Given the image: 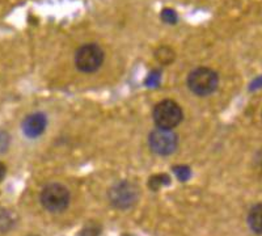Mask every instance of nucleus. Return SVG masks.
I'll return each mask as SVG.
<instances>
[{
    "instance_id": "f3484780",
    "label": "nucleus",
    "mask_w": 262,
    "mask_h": 236,
    "mask_svg": "<svg viewBox=\"0 0 262 236\" xmlns=\"http://www.w3.org/2000/svg\"><path fill=\"white\" fill-rule=\"evenodd\" d=\"M261 87H262V76H259V78H257L253 83L250 84V91H254L257 90V88H261Z\"/></svg>"
},
{
    "instance_id": "ddd939ff",
    "label": "nucleus",
    "mask_w": 262,
    "mask_h": 236,
    "mask_svg": "<svg viewBox=\"0 0 262 236\" xmlns=\"http://www.w3.org/2000/svg\"><path fill=\"white\" fill-rule=\"evenodd\" d=\"M100 232H101V227L97 223H88L80 231V236H100Z\"/></svg>"
},
{
    "instance_id": "1a4fd4ad",
    "label": "nucleus",
    "mask_w": 262,
    "mask_h": 236,
    "mask_svg": "<svg viewBox=\"0 0 262 236\" xmlns=\"http://www.w3.org/2000/svg\"><path fill=\"white\" fill-rule=\"evenodd\" d=\"M170 182V177L168 175L163 174V175H155V176H152L149 179L148 186L152 189V190H159L161 186L169 185Z\"/></svg>"
},
{
    "instance_id": "9b49d317",
    "label": "nucleus",
    "mask_w": 262,
    "mask_h": 236,
    "mask_svg": "<svg viewBox=\"0 0 262 236\" xmlns=\"http://www.w3.org/2000/svg\"><path fill=\"white\" fill-rule=\"evenodd\" d=\"M15 224L12 214L7 210H0V232L8 231Z\"/></svg>"
},
{
    "instance_id": "9d476101",
    "label": "nucleus",
    "mask_w": 262,
    "mask_h": 236,
    "mask_svg": "<svg viewBox=\"0 0 262 236\" xmlns=\"http://www.w3.org/2000/svg\"><path fill=\"white\" fill-rule=\"evenodd\" d=\"M156 59L161 63V65H168L174 59V53L172 49L167 48V46H161L160 49L156 50Z\"/></svg>"
},
{
    "instance_id": "f03ea898",
    "label": "nucleus",
    "mask_w": 262,
    "mask_h": 236,
    "mask_svg": "<svg viewBox=\"0 0 262 236\" xmlns=\"http://www.w3.org/2000/svg\"><path fill=\"white\" fill-rule=\"evenodd\" d=\"M154 121L159 128H165V130H172L180 125L182 121V109L176 101L173 100H164L159 102L154 108Z\"/></svg>"
},
{
    "instance_id": "39448f33",
    "label": "nucleus",
    "mask_w": 262,
    "mask_h": 236,
    "mask_svg": "<svg viewBox=\"0 0 262 236\" xmlns=\"http://www.w3.org/2000/svg\"><path fill=\"white\" fill-rule=\"evenodd\" d=\"M138 198H139L138 186L130 181L117 182L109 190V200L117 209H130L138 202Z\"/></svg>"
},
{
    "instance_id": "423d86ee",
    "label": "nucleus",
    "mask_w": 262,
    "mask_h": 236,
    "mask_svg": "<svg viewBox=\"0 0 262 236\" xmlns=\"http://www.w3.org/2000/svg\"><path fill=\"white\" fill-rule=\"evenodd\" d=\"M149 147L158 155H170L176 151L179 139L172 130L156 128L149 134Z\"/></svg>"
},
{
    "instance_id": "2eb2a0df",
    "label": "nucleus",
    "mask_w": 262,
    "mask_h": 236,
    "mask_svg": "<svg viewBox=\"0 0 262 236\" xmlns=\"http://www.w3.org/2000/svg\"><path fill=\"white\" fill-rule=\"evenodd\" d=\"M161 20L165 21L167 24H176L177 23V13L170 8H165L161 11Z\"/></svg>"
},
{
    "instance_id": "4468645a",
    "label": "nucleus",
    "mask_w": 262,
    "mask_h": 236,
    "mask_svg": "<svg viewBox=\"0 0 262 236\" xmlns=\"http://www.w3.org/2000/svg\"><path fill=\"white\" fill-rule=\"evenodd\" d=\"M160 79H161V72L159 71V70H154V71L148 75V78H147L146 85L149 88L158 87L159 84H160Z\"/></svg>"
},
{
    "instance_id": "6e6552de",
    "label": "nucleus",
    "mask_w": 262,
    "mask_h": 236,
    "mask_svg": "<svg viewBox=\"0 0 262 236\" xmlns=\"http://www.w3.org/2000/svg\"><path fill=\"white\" fill-rule=\"evenodd\" d=\"M248 224L253 232L262 235V203H258L250 209L248 214Z\"/></svg>"
},
{
    "instance_id": "6ab92c4d",
    "label": "nucleus",
    "mask_w": 262,
    "mask_h": 236,
    "mask_svg": "<svg viewBox=\"0 0 262 236\" xmlns=\"http://www.w3.org/2000/svg\"><path fill=\"white\" fill-rule=\"evenodd\" d=\"M29 236H36V235H29Z\"/></svg>"
},
{
    "instance_id": "20e7f679",
    "label": "nucleus",
    "mask_w": 262,
    "mask_h": 236,
    "mask_svg": "<svg viewBox=\"0 0 262 236\" xmlns=\"http://www.w3.org/2000/svg\"><path fill=\"white\" fill-rule=\"evenodd\" d=\"M104 51L96 44H85L80 46L75 55V65L81 72L97 71L104 62Z\"/></svg>"
},
{
    "instance_id": "a211bd4d",
    "label": "nucleus",
    "mask_w": 262,
    "mask_h": 236,
    "mask_svg": "<svg viewBox=\"0 0 262 236\" xmlns=\"http://www.w3.org/2000/svg\"><path fill=\"white\" fill-rule=\"evenodd\" d=\"M6 174H7V167L3 164V163L0 162V182L4 180V177H6Z\"/></svg>"
},
{
    "instance_id": "dca6fc26",
    "label": "nucleus",
    "mask_w": 262,
    "mask_h": 236,
    "mask_svg": "<svg viewBox=\"0 0 262 236\" xmlns=\"http://www.w3.org/2000/svg\"><path fill=\"white\" fill-rule=\"evenodd\" d=\"M9 142H11V138L9 134L4 130H0V154L6 153L9 147Z\"/></svg>"
},
{
    "instance_id": "f257e3e1",
    "label": "nucleus",
    "mask_w": 262,
    "mask_h": 236,
    "mask_svg": "<svg viewBox=\"0 0 262 236\" xmlns=\"http://www.w3.org/2000/svg\"><path fill=\"white\" fill-rule=\"evenodd\" d=\"M219 84V76L209 67H198L188 76V85L193 93L198 96H207L215 92Z\"/></svg>"
},
{
    "instance_id": "f8f14e48",
    "label": "nucleus",
    "mask_w": 262,
    "mask_h": 236,
    "mask_svg": "<svg viewBox=\"0 0 262 236\" xmlns=\"http://www.w3.org/2000/svg\"><path fill=\"white\" fill-rule=\"evenodd\" d=\"M173 172H174L177 179H179L181 182L188 181L191 176L190 168L186 167V165H176V167H173Z\"/></svg>"
},
{
    "instance_id": "7ed1b4c3",
    "label": "nucleus",
    "mask_w": 262,
    "mask_h": 236,
    "mask_svg": "<svg viewBox=\"0 0 262 236\" xmlns=\"http://www.w3.org/2000/svg\"><path fill=\"white\" fill-rule=\"evenodd\" d=\"M42 206L51 212H59L67 209L70 203V191L62 184L53 182L43 188L41 193Z\"/></svg>"
},
{
    "instance_id": "0eeeda50",
    "label": "nucleus",
    "mask_w": 262,
    "mask_h": 236,
    "mask_svg": "<svg viewBox=\"0 0 262 236\" xmlns=\"http://www.w3.org/2000/svg\"><path fill=\"white\" fill-rule=\"evenodd\" d=\"M48 120L45 114L42 113H33L28 116L23 122V132L27 137L37 138L45 132Z\"/></svg>"
}]
</instances>
